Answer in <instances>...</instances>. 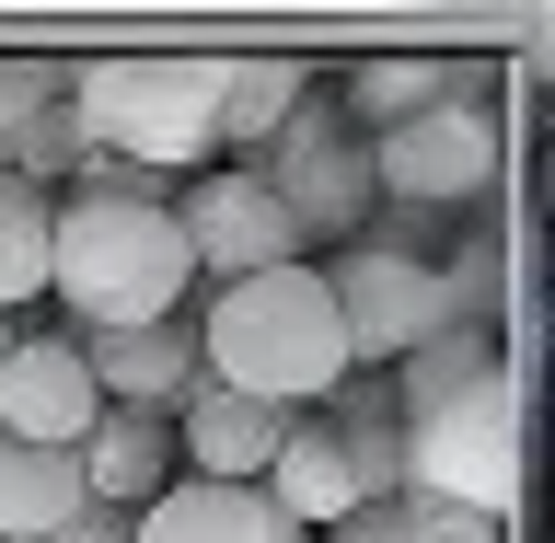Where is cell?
I'll return each mask as SVG.
<instances>
[{"label": "cell", "instance_id": "2", "mask_svg": "<svg viewBox=\"0 0 555 543\" xmlns=\"http://www.w3.org/2000/svg\"><path fill=\"white\" fill-rule=\"evenodd\" d=\"M185 324H197V382H220L243 405L301 416L347 382V336H336V301H324V267H267L243 289H208V312H185Z\"/></svg>", "mask_w": 555, "mask_h": 543}, {"label": "cell", "instance_id": "8", "mask_svg": "<svg viewBox=\"0 0 555 543\" xmlns=\"http://www.w3.org/2000/svg\"><path fill=\"white\" fill-rule=\"evenodd\" d=\"M173 232H185V255H197L208 289H243V277H267V267H301V232H289V208H278L255 173H208L197 197H173Z\"/></svg>", "mask_w": 555, "mask_h": 543}, {"label": "cell", "instance_id": "13", "mask_svg": "<svg viewBox=\"0 0 555 543\" xmlns=\"http://www.w3.org/2000/svg\"><path fill=\"white\" fill-rule=\"evenodd\" d=\"M128 543H312L301 520H278L255 486H197V475H173L151 509L128 520Z\"/></svg>", "mask_w": 555, "mask_h": 543}, {"label": "cell", "instance_id": "15", "mask_svg": "<svg viewBox=\"0 0 555 543\" xmlns=\"http://www.w3.org/2000/svg\"><path fill=\"white\" fill-rule=\"evenodd\" d=\"M451 93H475V69H463V59H359L336 81V104H347V128H359V139L405 128V116H428V104H451Z\"/></svg>", "mask_w": 555, "mask_h": 543}, {"label": "cell", "instance_id": "14", "mask_svg": "<svg viewBox=\"0 0 555 543\" xmlns=\"http://www.w3.org/2000/svg\"><path fill=\"white\" fill-rule=\"evenodd\" d=\"M255 497H267L278 520H301V532H336V520L359 509V486H347V463H336V428H324V416H289V440H278V463L255 475Z\"/></svg>", "mask_w": 555, "mask_h": 543}, {"label": "cell", "instance_id": "18", "mask_svg": "<svg viewBox=\"0 0 555 543\" xmlns=\"http://www.w3.org/2000/svg\"><path fill=\"white\" fill-rule=\"evenodd\" d=\"M47 220H59V185H12L0 173V324L24 301H47Z\"/></svg>", "mask_w": 555, "mask_h": 543}, {"label": "cell", "instance_id": "7", "mask_svg": "<svg viewBox=\"0 0 555 543\" xmlns=\"http://www.w3.org/2000/svg\"><path fill=\"white\" fill-rule=\"evenodd\" d=\"M498 163H509V139H498L486 93H451V104H428V116H405V128L371 139V197H393V208H463V197L498 185Z\"/></svg>", "mask_w": 555, "mask_h": 543}, {"label": "cell", "instance_id": "16", "mask_svg": "<svg viewBox=\"0 0 555 543\" xmlns=\"http://www.w3.org/2000/svg\"><path fill=\"white\" fill-rule=\"evenodd\" d=\"M81 509H93V497H81V463H69V451L0 440V543H47V532H69Z\"/></svg>", "mask_w": 555, "mask_h": 543}, {"label": "cell", "instance_id": "22", "mask_svg": "<svg viewBox=\"0 0 555 543\" xmlns=\"http://www.w3.org/2000/svg\"><path fill=\"white\" fill-rule=\"evenodd\" d=\"M47 543H128V520H104V509H81L69 532H47Z\"/></svg>", "mask_w": 555, "mask_h": 543}, {"label": "cell", "instance_id": "19", "mask_svg": "<svg viewBox=\"0 0 555 543\" xmlns=\"http://www.w3.org/2000/svg\"><path fill=\"white\" fill-rule=\"evenodd\" d=\"M324 543H498V520H463V509H440V497H382V509H347Z\"/></svg>", "mask_w": 555, "mask_h": 543}, {"label": "cell", "instance_id": "3", "mask_svg": "<svg viewBox=\"0 0 555 543\" xmlns=\"http://www.w3.org/2000/svg\"><path fill=\"white\" fill-rule=\"evenodd\" d=\"M47 289L81 312V336H104V324H173L185 289H197V255L173 232V208L59 197V220H47Z\"/></svg>", "mask_w": 555, "mask_h": 543}, {"label": "cell", "instance_id": "20", "mask_svg": "<svg viewBox=\"0 0 555 543\" xmlns=\"http://www.w3.org/2000/svg\"><path fill=\"white\" fill-rule=\"evenodd\" d=\"M498 289H509V255H498V232H463V255L440 267V312L463 324V336H498Z\"/></svg>", "mask_w": 555, "mask_h": 543}, {"label": "cell", "instance_id": "21", "mask_svg": "<svg viewBox=\"0 0 555 543\" xmlns=\"http://www.w3.org/2000/svg\"><path fill=\"white\" fill-rule=\"evenodd\" d=\"M59 81H69V69H47V59H0V163H12V139L59 104Z\"/></svg>", "mask_w": 555, "mask_h": 543}, {"label": "cell", "instance_id": "4", "mask_svg": "<svg viewBox=\"0 0 555 543\" xmlns=\"http://www.w3.org/2000/svg\"><path fill=\"white\" fill-rule=\"evenodd\" d=\"M59 93H69L81 151L139 163L163 185L185 163H208V128H220V59H93V69H69Z\"/></svg>", "mask_w": 555, "mask_h": 543}, {"label": "cell", "instance_id": "17", "mask_svg": "<svg viewBox=\"0 0 555 543\" xmlns=\"http://www.w3.org/2000/svg\"><path fill=\"white\" fill-rule=\"evenodd\" d=\"M301 59H220V128H208V151H267L289 116H301Z\"/></svg>", "mask_w": 555, "mask_h": 543}, {"label": "cell", "instance_id": "5", "mask_svg": "<svg viewBox=\"0 0 555 543\" xmlns=\"http://www.w3.org/2000/svg\"><path fill=\"white\" fill-rule=\"evenodd\" d=\"M324 301H336V336H347V371H405L416 347L440 336V267L416 243H359L324 267Z\"/></svg>", "mask_w": 555, "mask_h": 543}, {"label": "cell", "instance_id": "1", "mask_svg": "<svg viewBox=\"0 0 555 543\" xmlns=\"http://www.w3.org/2000/svg\"><path fill=\"white\" fill-rule=\"evenodd\" d=\"M382 393H393V416H405V486H416V497H440V509L509 532L520 405H509V359H498V336L440 324L405 371H382Z\"/></svg>", "mask_w": 555, "mask_h": 543}, {"label": "cell", "instance_id": "11", "mask_svg": "<svg viewBox=\"0 0 555 543\" xmlns=\"http://www.w3.org/2000/svg\"><path fill=\"white\" fill-rule=\"evenodd\" d=\"M69 347H81V371H93L104 405L173 416L197 393V324H185V312H173V324H104V336H69Z\"/></svg>", "mask_w": 555, "mask_h": 543}, {"label": "cell", "instance_id": "9", "mask_svg": "<svg viewBox=\"0 0 555 543\" xmlns=\"http://www.w3.org/2000/svg\"><path fill=\"white\" fill-rule=\"evenodd\" d=\"M93 416H104V393H93V371H81V347L69 336H12V359H0V440L81 451Z\"/></svg>", "mask_w": 555, "mask_h": 543}, {"label": "cell", "instance_id": "6", "mask_svg": "<svg viewBox=\"0 0 555 543\" xmlns=\"http://www.w3.org/2000/svg\"><path fill=\"white\" fill-rule=\"evenodd\" d=\"M243 173L289 208V232H301V243H312V232H359V220L382 208V197H371V139L347 128L324 93H301V116H289Z\"/></svg>", "mask_w": 555, "mask_h": 543}, {"label": "cell", "instance_id": "10", "mask_svg": "<svg viewBox=\"0 0 555 543\" xmlns=\"http://www.w3.org/2000/svg\"><path fill=\"white\" fill-rule=\"evenodd\" d=\"M69 463H81V497H93L104 520H139L173 475H185V463H173V416H151V405H104Z\"/></svg>", "mask_w": 555, "mask_h": 543}, {"label": "cell", "instance_id": "23", "mask_svg": "<svg viewBox=\"0 0 555 543\" xmlns=\"http://www.w3.org/2000/svg\"><path fill=\"white\" fill-rule=\"evenodd\" d=\"M12 336H24V324H0V359H12Z\"/></svg>", "mask_w": 555, "mask_h": 543}, {"label": "cell", "instance_id": "12", "mask_svg": "<svg viewBox=\"0 0 555 543\" xmlns=\"http://www.w3.org/2000/svg\"><path fill=\"white\" fill-rule=\"evenodd\" d=\"M278 440H289V416L243 405V393H220V382H197V393L173 405V463H185L197 486H255L278 463Z\"/></svg>", "mask_w": 555, "mask_h": 543}]
</instances>
